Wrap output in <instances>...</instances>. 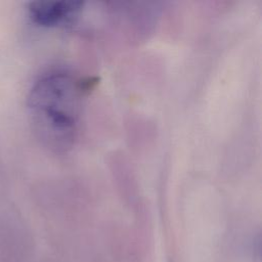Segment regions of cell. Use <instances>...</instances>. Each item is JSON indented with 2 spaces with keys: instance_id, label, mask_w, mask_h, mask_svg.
Masks as SVG:
<instances>
[{
  "instance_id": "1",
  "label": "cell",
  "mask_w": 262,
  "mask_h": 262,
  "mask_svg": "<svg viewBox=\"0 0 262 262\" xmlns=\"http://www.w3.org/2000/svg\"><path fill=\"white\" fill-rule=\"evenodd\" d=\"M86 87L81 79L63 69H52L34 82L28 96L33 130L51 151L70 150L78 137Z\"/></svg>"
},
{
  "instance_id": "2",
  "label": "cell",
  "mask_w": 262,
  "mask_h": 262,
  "mask_svg": "<svg viewBox=\"0 0 262 262\" xmlns=\"http://www.w3.org/2000/svg\"><path fill=\"white\" fill-rule=\"evenodd\" d=\"M84 7L82 1H34L28 4L31 20L43 28L64 27L74 23Z\"/></svg>"
}]
</instances>
